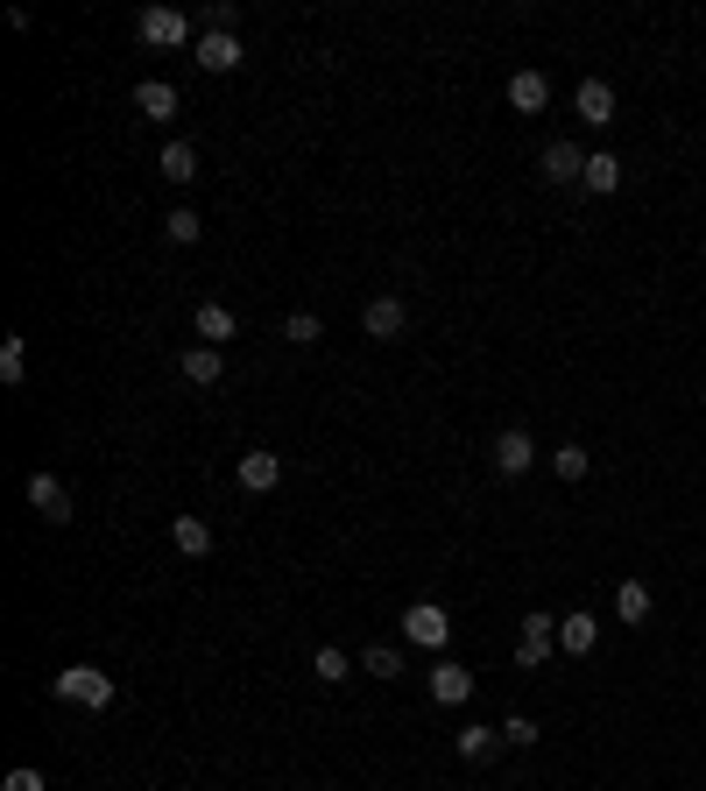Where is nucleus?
<instances>
[{
	"label": "nucleus",
	"mask_w": 706,
	"mask_h": 791,
	"mask_svg": "<svg viewBox=\"0 0 706 791\" xmlns=\"http://www.w3.org/2000/svg\"><path fill=\"white\" fill-rule=\"evenodd\" d=\"M57 699H71V707H93V714H107L113 707V679L99 664H64L57 671Z\"/></svg>",
	"instance_id": "obj_1"
},
{
	"label": "nucleus",
	"mask_w": 706,
	"mask_h": 791,
	"mask_svg": "<svg viewBox=\"0 0 706 791\" xmlns=\"http://www.w3.org/2000/svg\"><path fill=\"white\" fill-rule=\"evenodd\" d=\"M403 644L445 650V644H453V615H445L439 601H410V608H403Z\"/></svg>",
	"instance_id": "obj_2"
},
{
	"label": "nucleus",
	"mask_w": 706,
	"mask_h": 791,
	"mask_svg": "<svg viewBox=\"0 0 706 791\" xmlns=\"http://www.w3.org/2000/svg\"><path fill=\"white\" fill-rule=\"evenodd\" d=\"M134 36H142L148 50H177V43H191V14H177V8H142Z\"/></svg>",
	"instance_id": "obj_3"
},
{
	"label": "nucleus",
	"mask_w": 706,
	"mask_h": 791,
	"mask_svg": "<svg viewBox=\"0 0 706 791\" xmlns=\"http://www.w3.org/2000/svg\"><path fill=\"white\" fill-rule=\"evenodd\" d=\"M530 467H537V445H530V431H523V424L494 431V474H508V481H516V474H530Z\"/></svg>",
	"instance_id": "obj_4"
},
{
	"label": "nucleus",
	"mask_w": 706,
	"mask_h": 791,
	"mask_svg": "<svg viewBox=\"0 0 706 791\" xmlns=\"http://www.w3.org/2000/svg\"><path fill=\"white\" fill-rule=\"evenodd\" d=\"M551 644H559V622H551V615H523V644H516V664H523V671L551 664Z\"/></svg>",
	"instance_id": "obj_5"
},
{
	"label": "nucleus",
	"mask_w": 706,
	"mask_h": 791,
	"mask_svg": "<svg viewBox=\"0 0 706 791\" xmlns=\"http://www.w3.org/2000/svg\"><path fill=\"white\" fill-rule=\"evenodd\" d=\"M28 510L43 516V524H71V495L57 474H28Z\"/></svg>",
	"instance_id": "obj_6"
},
{
	"label": "nucleus",
	"mask_w": 706,
	"mask_h": 791,
	"mask_svg": "<svg viewBox=\"0 0 706 791\" xmlns=\"http://www.w3.org/2000/svg\"><path fill=\"white\" fill-rule=\"evenodd\" d=\"M431 699H439V707H459V699H474V671L467 664H453V658H439L431 664Z\"/></svg>",
	"instance_id": "obj_7"
},
{
	"label": "nucleus",
	"mask_w": 706,
	"mask_h": 791,
	"mask_svg": "<svg viewBox=\"0 0 706 791\" xmlns=\"http://www.w3.org/2000/svg\"><path fill=\"white\" fill-rule=\"evenodd\" d=\"M360 325H368V339H403V325H410V311H403V297H368V311H360Z\"/></svg>",
	"instance_id": "obj_8"
},
{
	"label": "nucleus",
	"mask_w": 706,
	"mask_h": 791,
	"mask_svg": "<svg viewBox=\"0 0 706 791\" xmlns=\"http://www.w3.org/2000/svg\"><path fill=\"white\" fill-rule=\"evenodd\" d=\"M240 488H248V495H268V488H276L283 481V453H268V445H262V453H240Z\"/></svg>",
	"instance_id": "obj_9"
},
{
	"label": "nucleus",
	"mask_w": 706,
	"mask_h": 791,
	"mask_svg": "<svg viewBox=\"0 0 706 791\" xmlns=\"http://www.w3.org/2000/svg\"><path fill=\"white\" fill-rule=\"evenodd\" d=\"M573 107H579V121H587V128H608L614 121V85L608 79H579Z\"/></svg>",
	"instance_id": "obj_10"
},
{
	"label": "nucleus",
	"mask_w": 706,
	"mask_h": 791,
	"mask_svg": "<svg viewBox=\"0 0 706 791\" xmlns=\"http://www.w3.org/2000/svg\"><path fill=\"white\" fill-rule=\"evenodd\" d=\"M594 644H600V615H587V608H573V615H559V650H573V658H587Z\"/></svg>",
	"instance_id": "obj_11"
},
{
	"label": "nucleus",
	"mask_w": 706,
	"mask_h": 791,
	"mask_svg": "<svg viewBox=\"0 0 706 791\" xmlns=\"http://www.w3.org/2000/svg\"><path fill=\"white\" fill-rule=\"evenodd\" d=\"M508 107L516 113H545L551 107V79L545 71H516V79H508Z\"/></svg>",
	"instance_id": "obj_12"
},
{
	"label": "nucleus",
	"mask_w": 706,
	"mask_h": 791,
	"mask_svg": "<svg viewBox=\"0 0 706 791\" xmlns=\"http://www.w3.org/2000/svg\"><path fill=\"white\" fill-rule=\"evenodd\" d=\"M134 107H142L156 128L177 121V85H170V79H142V85H134Z\"/></svg>",
	"instance_id": "obj_13"
},
{
	"label": "nucleus",
	"mask_w": 706,
	"mask_h": 791,
	"mask_svg": "<svg viewBox=\"0 0 706 791\" xmlns=\"http://www.w3.org/2000/svg\"><path fill=\"white\" fill-rule=\"evenodd\" d=\"M177 368H184V382H199V389H219V375H227V353H219V347H191Z\"/></svg>",
	"instance_id": "obj_14"
},
{
	"label": "nucleus",
	"mask_w": 706,
	"mask_h": 791,
	"mask_svg": "<svg viewBox=\"0 0 706 791\" xmlns=\"http://www.w3.org/2000/svg\"><path fill=\"white\" fill-rule=\"evenodd\" d=\"M240 57H248V50H240V36H213V28L199 36V71H234Z\"/></svg>",
	"instance_id": "obj_15"
},
{
	"label": "nucleus",
	"mask_w": 706,
	"mask_h": 791,
	"mask_svg": "<svg viewBox=\"0 0 706 791\" xmlns=\"http://www.w3.org/2000/svg\"><path fill=\"white\" fill-rule=\"evenodd\" d=\"M545 177L551 184H579V177H587V156H579L573 142H551L545 148Z\"/></svg>",
	"instance_id": "obj_16"
},
{
	"label": "nucleus",
	"mask_w": 706,
	"mask_h": 791,
	"mask_svg": "<svg viewBox=\"0 0 706 791\" xmlns=\"http://www.w3.org/2000/svg\"><path fill=\"white\" fill-rule=\"evenodd\" d=\"M170 544L184 551V559H205V551H213V524H205V516H177V524H170Z\"/></svg>",
	"instance_id": "obj_17"
},
{
	"label": "nucleus",
	"mask_w": 706,
	"mask_h": 791,
	"mask_svg": "<svg viewBox=\"0 0 706 791\" xmlns=\"http://www.w3.org/2000/svg\"><path fill=\"white\" fill-rule=\"evenodd\" d=\"M156 170H163V184H191V177H199V148H191V142H170L156 156Z\"/></svg>",
	"instance_id": "obj_18"
},
{
	"label": "nucleus",
	"mask_w": 706,
	"mask_h": 791,
	"mask_svg": "<svg viewBox=\"0 0 706 791\" xmlns=\"http://www.w3.org/2000/svg\"><path fill=\"white\" fill-rule=\"evenodd\" d=\"M234 333H240V319L219 304V297H205V304H199V339H213V347H219V339H234Z\"/></svg>",
	"instance_id": "obj_19"
},
{
	"label": "nucleus",
	"mask_w": 706,
	"mask_h": 791,
	"mask_svg": "<svg viewBox=\"0 0 706 791\" xmlns=\"http://www.w3.org/2000/svg\"><path fill=\"white\" fill-rule=\"evenodd\" d=\"M614 622H650V587H643V579H622V587H614Z\"/></svg>",
	"instance_id": "obj_20"
},
{
	"label": "nucleus",
	"mask_w": 706,
	"mask_h": 791,
	"mask_svg": "<svg viewBox=\"0 0 706 791\" xmlns=\"http://www.w3.org/2000/svg\"><path fill=\"white\" fill-rule=\"evenodd\" d=\"M579 184H587V191H600V199H608V191H622V163H614L608 148H600V156H587V177H579Z\"/></svg>",
	"instance_id": "obj_21"
},
{
	"label": "nucleus",
	"mask_w": 706,
	"mask_h": 791,
	"mask_svg": "<svg viewBox=\"0 0 706 791\" xmlns=\"http://www.w3.org/2000/svg\"><path fill=\"white\" fill-rule=\"evenodd\" d=\"M360 671H368V679H403V650L396 644H368L360 650Z\"/></svg>",
	"instance_id": "obj_22"
},
{
	"label": "nucleus",
	"mask_w": 706,
	"mask_h": 791,
	"mask_svg": "<svg viewBox=\"0 0 706 791\" xmlns=\"http://www.w3.org/2000/svg\"><path fill=\"white\" fill-rule=\"evenodd\" d=\"M494 742H502V735H494V728H459V735H453V750L459 756H467V764H488V756H494Z\"/></svg>",
	"instance_id": "obj_23"
},
{
	"label": "nucleus",
	"mask_w": 706,
	"mask_h": 791,
	"mask_svg": "<svg viewBox=\"0 0 706 791\" xmlns=\"http://www.w3.org/2000/svg\"><path fill=\"white\" fill-rule=\"evenodd\" d=\"M22 375H28V339H0V382L22 389Z\"/></svg>",
	"instance_id": "obj_24"
},
{
	"label": "nucleus",
	"mask_w": 706,
	"mask_h": 791,
	"mask_svg": "<svg viewBox=\"0 0 706 791\" xmlns=\"http://www.w3.org/2000/svg\"><path fill=\"white\" fill-rule=\"evenodd\" d=\"M587 445H559V453H551V474H559V481H587Z\"/></svg>",
	"instance_id": "obj_25"
},
{
	"label": "nucleus",
	"mask_w": 706,
	"mask_h": 791,
	"mask_svg": "<svg viewBox=\"0 0 706 791\" xmlns=\"http://www.w3.org/2000/svg\"><path fill=\"white\" fill-rule=\"evenodd\" d=\"M283 339H290V347H319V339H325V325L311 319V311H290V319H283Z\"/></svg>",
	"instance_id": "obj_26"
},
{
	"label": "nucleus",
	"mask_w": 706,
	"mask_h": 791,
	"mask_svg": "<svg viewBox=\"0 0 706 791\" xmlns=\"http://www.w3.org/2000/svg\"><path fill=\"white\" fill-rule=\"evenodd\" d=\"M163 233H170V241H177V248H191V241H199V233H205V219H199V213H191V205H177V213H170V219H163Z\"/></svg>",
	"instance_id": "obj_27"
},
{
	"label": "nucleus",
	"mask_w": 706,
	"mask_h": 791,
	"mask_svg": "<svg viewBox=\"0 0 706 791\" xmlns=\"http://www.w3.org/2000/svg\"><path fill=\"white\" fill-rule=\"evenodd\" d=\"M311 671H319L325 685H339V679H347V671H354V658H347V650H339V644H325L319 658H311Z\"/></svg>",
	"instance_id": "obj_28"
},
{
	"label": "nucleus",
	"mask_w": 706,
	"mask_h": 791,
	"mask_svg": "<svg viewBox=\"0 0 706 791\" xmlns=\"http://www.w3.org/2000/svg\"><path fill=\"white\" fill-rule=\"evenodd\" d=\"M0 791H50V784H43V770H36V764H14L8 778H0Z\"/></svg>",
	"instance_id": "obj_29"
},
{
	"label": "nucleus",
	"mask_w": 706,
	"mask_h": 791,
	"mask_svg": "<svg viewBox=\"0 0 706 791\" xmlns=\"http://www.w3.org/2000/svg\"><path fill=\"white\" fill-rule=\"evenodd\" d=\"M502 742H516V750H530V742H537V721H530V714H508V721H502Z\"/></svg>",
	"instance_id": "obj_30"
}]
</instances>
